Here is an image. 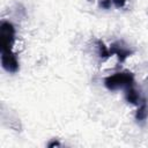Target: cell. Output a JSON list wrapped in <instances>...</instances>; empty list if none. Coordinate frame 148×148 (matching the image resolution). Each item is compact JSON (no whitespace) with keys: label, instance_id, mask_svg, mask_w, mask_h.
Here are the masks:
<instances>
[{"label":"cell","instance_id":"3957f363","mask_svg":"<svg viewBox=\"0 0 148 148\" xmlns=\"http://www.w3.org/2000/svg\"><path fill=\"white\" fill-rule=\"evenodd\" d=\"M1 65L8 73H16L18 71V60L13 51L1 52Z\"/></svg>","mask_w":148,"mask_h":148},{"label":"cell","instance_id":"7a4b0ae2","mask_svg":"<svg viewBox=\"0 0 148 148\" xmlns=\"http://www.w3.org/2000/svg\"><path fill=\"white\" fill-rule=\"evenodd\" d=\"M0 40H1V52L13 51V45L15 42V28L13 23L8 21H2L0 25Z\"/></svg>","mask_w":148,"mask_h":148},{"label":"cell","instance_id":"6da1fadb","mask_svg":"<svg viewBox=\"0 0 148 148\" xmlns=\"http://www.w3.org/2000/svg\"><path fill=\"white\" fill-rule=\"evenodd\" d=\"M104 84L109 90L127 89L134 86V75L131 72H119L114 73L104 79Z\"/></svg>","mask_w":148,"mask_h":148},{"label":"cell","instance_id":"30bf717a","mask_svg":"<svg viewBox=\"0 0 148 148\" xmlns=\"http://www.w3.org/2000/svg\"><path fill=\"white\" fill-rule=\"evenodd\" d=\"M47 146H49L50 148H52V147H54V146H58V147H59V146H60V142H59V141H57V140H53V141H52V142H50Z\"/></svg>","mask_w":148,"mask_h":148},{"label":"cell","instance_id":"ba28073f","mask_svg":"<svg viewBox=\"0 0 148 148\" xmlns=\"http://www.w3.org/2000/svg\"><path fill=\"white\" fill-rule=\"evenodd\" d=\"M111 0H99L98 2V6L102 8V9H109L111 7Z\"/></svg>","mask_w":148,"mask_h":148},{"label":"cell","instance_id":"9c48e42d","mask_svg":"<svg viewBox=\"0 0 148 148\" xmlns=\"http://www.w3.org/2000/svg\"><path fill=\"white\" fill-rule=\"evenodd\" d=\"M111 1L116 6V8H123L126 5V1L127 0H111Z\"/></svg>","mask_w":148,"mask_h":148},{"label":"cell","instance_id":"52a82bcc","mask_svg":"<svg viewBox=\"0 0 148 148\" xmlns=\"http://www.w3.org/2000/svg\"><path fill=\"white\" fill-rule=\"evenodd\" d=\"M96 47H97V53H98L99 58H102V59H108V58L111 56L109 49L105 46V44H104L101 39H97V40H96Z\"/></svg>","mask_w":148,"mask_h":148},{"label":"cell","instance_id":"5b68a950","mask_svg":"<svg viewBox=\"0 0 148 148\" xmlns=\"http://www.w3.org/2000/svg\"><path fill=\"white\" fill-rule=\"evenodd\" d=\"M125 98L128 103L134 104V105H139L142 99L140 97V94L138 92V90L134 88V86L128 87L127 89H125Z\"/></svg>","mask_w":148,"mask_h":148},{"label":"cell","instance_id":"8992f818","mask_svg":"<svg viewBox=\"0 0 148 148\" xmlns=\"http://www.w3.org/2000/svg\"><path fill=\"white\" fill-rule=\"evenodd\" d=\"M147 117H148V105L146 101L142 99V102L139 104V108L135 112V119L138 121H143L147 119Z\"/></svg>","mask_w":148,"mask_h":148},{"label":"cell","instance_id":"277c9868","mask_svg":"<svg viewBox=\"0 0 148 148\" xmlns=\"http://www.w3.org/2000/svg\"><path fill=\"white\" fill-rule=\"evenodd\" d=\"M109 51H110V54H111V56H112V54L117 56V57H118V60H119L120 62H124V61L126 60V58H128V57L132 56V53H133V51H131L130 49H127V47H125V46H121V43H120V42H114V43H112L111 46H110V49H109Z\"/></svg>","mask_w":148,"mask_h":148}]
</instances>
